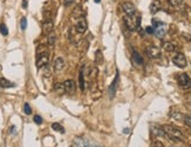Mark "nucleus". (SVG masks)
Segmentation results:
<instances>
[{
	"label": "nucleus",
	"instance_id": "nucleus-12",
	"mask_svg": "<svg viewBox=\"0 0 191 147\" xmlns=\"http://www.w3.org/2000/svg\"><path fill=\"white\" fill-rule=\"evenodd\" d=\"M53 27H54V24L51 19H47L44 21L42 24V32L45 33V34H51L53 31Z\"/></svg>",
	"mask_w": 191,
	"mask_h": 147
},
{
	"label": "nucleus",
	"instance_id": "nucleus-18",
	"mask_svg": "<svg viewBox=\"0 0 191 147\" xmlns=\"http://www.w3.org/2000/svg\"><path fill=\"white\" fill-rule=\"evenodd\" d=\"M0 86L2 88H11V87H14V84L11 82L10 80H7L5 78H1L0 79Z\"/></svg>",
	"mask_w": 191,
	"mask_h": 147
},
{
	"label": "nucleus",
	"instance_id": "nucleus-28",
	"mask_svg": "<svg viewBox=\"0 0 191 147\" xmlns=\"http://www.w3.org/2000/svg\"><path fill=\"white\" fill-rule=\"evenodd\" d=\"M23 111H25V113H26L27 115H29V114L32 113V108H31V106H29L28 104H25V105H23Z\"/></svg>",
	"mask_w": 191,
	"mask_h": 147
},
{
	"label": "nucleus",
	"instance_id": "nucleus-33",
	"mask_svg": "<svg viewBox=\"0 0 191 147\" xmlns=\"http://www.w3.org/2000/svg\"><path fill=\"white\" fill-rule=\"evenodd\" d=\"M27 5H28L27 0H23V8H26V7H27Z\"/></svg>",
	"mask_w": 191,
	"mask_h": 147
},
{
	"label": "nucleus",
	"instance_id": "nucleus-24",
	"mask_svg": "<svg viewBox=\"0 0 191 147\" xmlns=\"http://www.w3.org/2000/svg\"><path fill=\"white\" fill-rule=\"evenodd\" d=\"M184 0H169V4L172 6V7H178L183 4Z\"/></svg>",
	"mask_w": 191,
	"mask_h": 147
},
{
	"label": "nucleus",
	"instance_id": "nucleus-31",
	"mask_svg": "<svg viewBox=\"0 0 191 147\" xmlns=\"http://www.w3.org/2000/svg\"><path fill=\"white\" fill-rule=\"evenodd\" d=\"M145 32H147L148 34H154V27H152V26H148V27L145 28Z\"/></svg>",
	"mask_w": 191,
	"mask_h": 147
},
{
	"label": "nucleus",
	"instance_id": "nucleus-19",
	"mask_svg": "<svg viewBox=\"0 0 191 147\" xmlns=\"http://www.w3.org/2000/svg\"><path fill=\"white\" fill-rule=\"evenodd\" d=\"M163 48L167 52H174L175 50H176V46H175V44L170 42V41H165V42H163Z\"/></svg>",
	"mask_w": 191,
	"mask_h": 147
},
{
	"label": "nucleus",
	"instance_id": "nucleus-35",
	"mask_svg": "<svg viewBox=\"0 0 191 147\" xmlns=\"http://www.w3.org/2000/svg\"><path fill=\"white\" fill-rule=\"evenodd\" d=\"M94 1H95L96 4H98V2H101V0H94Z\"/></svg>",
	"mask_w": 191,
	"mask_h": 147
},
{
	"label": "nucleus",
	"instance_id": "nucleus-14",
	"mask_svg": "<svg viewBox=\"0 0 191 147\" xmlns=\"http://www.w3.org/2000/svg\"><path fill=\"white\" fill-rule=\"evenodd\" d=\"M160 10H161V1L160 0H152V2L150 4V13L156 14Z\"/></svg>",
	"mask_w": 191,
	"mask_h": 147
},
{
	"label": "nucleus",
	"instance_id": "nucleus-21",
	"mask_svg": "<svg viewBox=\"0 0 191 147\" xmlns=\"http://www.w3.org/2000/svg\"><path fill=\"white\" fill-rule=\"evenodd\" d=\"M52 128L56 132H60V133H64V128L60 125L59 123H52Z\"/></svg>",
	"mask_w": 191,
	"mask_h": 147
},
{
	"label": "nucleus",
	"instance_id": "nucleus-22",
	"mask_svg": "<svg viewBox=\"0 0 191 147\" xmlns=\"http://www.w3.org/2000/svg\"><path fill=\"white\" fill-rule=\"evenodd\" d=\"M79 82H80V88L82 91L85 89V74H83V68L80 71V76H79Z\"/></svg>",
	"mask_w": 191,
	"mask_h": 147
},
{
	"label": "nucleus",
	"instance_id": "nucleus-8",
	"mask_svg": "<svg viewBox=\"0 0 191 147\" xmlns=\"http://www.w3.org/2000/svg\"><path fill=\"white\" fill-rule=\"evenodd\" d=\"M145 53H147V55L150 59H158L161 57V50L157 46H154V45L147 47Z\"/></svg>",
	"mask_w": 191,
	"mask_h": 147
},
{
	"label": "nucleus",
	"instance_id": "nucleus-27",
	"mask_svg": "<svg viewBox=\"0 0 191 147\" xmlns=\"http://www.w3.org/2000/svg\"><path fill=\"white\" fill-rule=\"evenodd\" d=\"M95 55H96V64H98V63H102V53H101V51H96V53H95Z\"/></svg>",
	"mask_w": 191,
	"mask_h": 147
},
{
	"label": "nucleus",
	"instance_id": "nucleus-15",
	"mask_svg": "<svg viewBox=\"0 0 191 147\" xmlns=\"http://www.w3.org/2000/svg\"><path fill=\"white\" fill-rule=\"evenodd\" d=\"M151 131L156 136H165V133L163 131V127L158 126V125H151Z\"/></svg>",
	"mask_w": 191,
	"mask_h": 147
},
{
	"label": "nucleus",
	"instance_id": "nucleus-9",
	"mask_svg": "<svg viewBox=\"0 0 191 147\" xmlns=\"http://www.w3.org/2000/svg\"><path fill=\"white\" fill-rule=\"evenodd\" d=\"M118 80H120V73H118V71H117V72H116L115 79L113 80V82L110 84L109 88H108V93H109V97L111 99L115 97L116 89H117V86H118Z\"/></svg>",
	"mask_w": 191,
	"mask_h": 147
},
{
	"label": "nucleus",
	"instance_id": "nucleus-3",
	"mask_svg": "<svg viewBox=\"0 0 191 147\" xmlns=\"http://www.w3.org/2000/svg\"><path fill=\"white\" fill-rule=\"evenodd\" d=\"M152 27H154V33L158 37V38H163L164 35H165V33H167V25L164 23H162V21H158V20H156V19H154L152 20Z\"/></svg>",
	"mask_w": 191,
	"mask_h": 147
},
{
	"label": "nucleus",
	"instance_id": "nucleus-16",
	"mask_svg": "<svg viewBox=\"0 0 191 147\" xmlns=\"http://www.w3.org/2000/svg\"><path fill=\"white\" fill-rule=\"evenodd\" d=\"M64 67V60L61 57H58V58L54 60V70L62 71Z\"/></svg>",
	"mask_w": 191,
	"mask_h": 147
},
{
	"label": "nucleus",
	"instance_id": "nucleus-2",
	"mask_svg": "<svg viewBox=\"0 0 191 147\" xmlns=\"http://www.w3.org/2000/svg\"><path fill=\"white\" fill-rule=\"evenodd\" d=\"M124 25L127 26V28L129 31H137L139 28V25H141V17L136 13H133V14H126L124 18Z\"/></svg>",
	"mask_w": 191,
	"mask_h": 147
},
{
	"label": "nucleus",
	"instance_id": "nucleus-32",
	"mask_svg": "<svg viewBox=\"0 0 191 147\" xmlns=\"http://www.w3.org/2000/svg\"><path fill=\"white\" fill-rule=\"evenodd\" d=\"M72 2H73V0H64V5L67 6V7L72 5Z\"/></svg>",
	"mask_w": 191,
	"mask_h": 147
},
{
	"label": "nucleus",
	"instance_id": "nucleus-1",
	"mask_svg": "<svg viewBox=\"0 0 191 147\" xmlns=\"http://www.w3.org/2000/svg\"><path fill=\"white\" fill-rule=\"evenodd\" d=\"M163 131L165 133V136L169 138L172 141H183L184 140V135L181 132L180 128L175 127L172 125H164L163 126Z\"/></svg>",
	"mask_w": 191,
	"mask_h": 147
},
{
	"label": "nucleus",
	"instance_id": "nucleus-25",
	"mask_svg": "<svg viewBox=\"0 0 191 147\" xmlns=\"http://www.w3.org/2000/svg\"><path fill=\"white\" fill-rule=\"evenodd\" d=\"M0 33L2 35L8 34V29H7V26H6L5 24H1V25H0Z\"/></svg>",
	"mask_w": 191,
	"mask_h": 147
},
{
	"label": "nucleus",
	"instance_id": "nucleus-29",
	"mask_svg": "<svg viewBox=\"0 0 191 147\" xmlns=\"http://www.w3.org/2000/svg\"><path fill=\"white\" fill-rule=\"evenodd\" d=\"M183 120H184L185 125H188V126H190L191 127V117L190 115H185V117H183Z\"/></svg>",
	"mask_w": 191,
	"mask_h": 147
},
{
	"label": "nucleus",
	"instance_id": "nucleus-20",
	"mask_svg": "<svg viewBox=\"0 0 191 147\" xmlns=\"http://www.w3.org/2000/svg\"><path fill=\"white\" fill-rule=\"evenodd\" d=\"M54 91L59 94H64L66 93V91H64V84H55L54 85Z\"/></svg>",
	"mask_w": 191,
	"mask_h": 147
},
{
	"label": "nucleus",
	"instance_id": "nucleus-23",
	"mask_svg": "<svg viewBox=\"0 0 191 147\" xmlns=\"http://www.w3.org/2000/svg\"><path fill=\"white\" fill-rule=\"evenodd\" d=\"M55 40H56V37L55 34H48V45L49 46H54V44H55Z\"/></svg>",
	"mask_w": 191,
	"mask_h": 147
},
{
	"label": "nucleus",
	"instance_id": "nucleus-13",
	"mask_svg": "<svg viewBox=\"0 0 191 147\" xmlns=\"http://www.w3.org/2000/svg\"><path fill=\"white\" fill-rule=\"evenodd\" d=\"M64 86L66 93L73 94L75 92V84H74L73 80H66V81L64 82Z\"/></svg>",
	"mask_w": 191,
	"mask_h": 147
},
{
	"label": "nucleus",
	"instance_id": "nucleus-4",
	"mask_svg": "<svg viewBox=\"0 0 191 147\" xmlns=\"http://www.w3.org/2000/svg\"><path fill=\"white\" fill-rule=\"evenodd\" d=\"M177 84L181 88L189 89V88H191V78L186 73H182L177 78Z\"/></svg>",
	"mask_w": 191,
	"mask_h": 147
},
{
	"label": "nucleus",
	"instance_id": "nucleus-7",
	"mask_svg": "<svg viewBox=\"0 0 191 147\" xmlns=\"http://www.w3.org/2000/svg\"><path fill=\"white\" fill-rule=\"evenodd\" d=\"M75 28H76V32L77 33H85L88 28V24H87V20H86V18L85 17H80L77 18V20H76V24H75Z\"/></svg>",
	"mask_w": 191,
	"mask_h": 147
},
{
	"label": "nucleus",
	"instance_id": "nucleus-30",
	"mask_svg": "<svg viewBox=\"0 0 191 147\" xmlns=\"http://www.w3.org/2000/svg\"><path fill=\"white\" fill-rule=\"evenodd\" d=\"M34 123H38V125L42 123V118H41L40 115H34Z\"/></svg>",
	"mask_w": 191,
	"mask_h": 147
},
{
	"label": "nucleus",
	"instance_id": "nucleus-6",
	"mask_svg": "<svg viewBox=\"0 0 191 147\" xmlns=\"http://www.w3.org/2000/svg\"><path fill=\"white\" fill-rule=\"evenodd\" d=\"M172 63L177 67H180V68H184V67H186V65H188L185 55L183 53H176L174 55V58H172Z\"/></svg>",
	"mask_w": 191,
	"mask_h": 147
},
{
	"label": "nucleus",
	"instance_id": "nucleus-34",
	"mask_svg": "<svg viewBox=\"0 0 191 147\" xmlns=\"http://www.w3.org/2000/svg\"><path fill=\"white\" fill-rule=\"evenodd\" d=\"M14 131H15V127H14V126H12V127H11V133H13V134H14V133H15Z\"/></svg>",
	"mask_w": 191,
	"mask_h": 147
},
{
	"label": "nucleus",
	"instance_id": "nucleus-26",
	"mask_svg": "<svg viewBox=\"0 0 191 147\" xmlns=\"http://www.w3.org/2000/svg\"><path fill=\"white\" fill-rule=\"evenodd\" d=\"M20 26H21V29L25 31V29L27 28V19L23 17L21 18V21H20Z\"/></svg>",
	"mask_w": 191,
	"mask_h": 147
},
{
	"label": "nucleus",
	"instance_id": "nucleus-17",
	"mask_svg": "<svg viewBox=\"0 0 191 147\" xmlns=\"http://www.w3.org/2000/svg\"><path fill=\"white\" fill-rule=\"evenodd\" d=\"M133 61L136 65H142L143 64V58L139 55V53L137 51H133Z\"/></svg>",
	"mask_w": 191,
	"mask_h": 147
},
{
	"label": "nucleus",
	"instance_id": "nucleus-10",
	"mask_svg": "<svg viewBox=\"0 0 191 147\" xmlns=\"http://www.w3.org/2000/svg\"><path fill=\"white\" fill-rule=\"evenodd\" d=\"M72 147H90V142L81 136H76L72 142Z\"/></svg>",
	"mask_w": 191,
	"mask_h": 147
},
{
	"label": "nucleus",
	"instance_id": "nucleus-11",
	"mask_svg": "<svg viewBox=\"0 0 191 147\" xmlns=\"http://www.w3.org/2000/svg\"><path fill=\"white\" fill-rule=\"evenodd\" d=\"M122 10L126 14H133V13H136V7L134 4H131L130 1H126L122 4Z\"/></svg>",
	"mask_w": 191,
	"mask_h": 147
},
{
	"label": "nucleus",
	"instance_id": "nucleus-5",
	"mask_svg": "<svg viewBox=\"0 0 191 147\" xmlns=\"http://www.w3.org/2000/svg\"><path fill=\"white\" fill-rule=\"evenodd\" d=\"M49 63V54L47 52H40L38 53V57H36V66L38 68L41 67H45L47 66Z\"/></svg>",
	"mask_w": 191,
	"mask_h": 147
}]
</instances>
